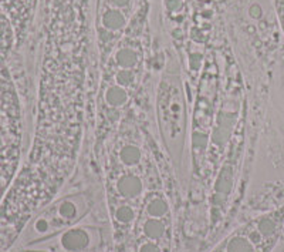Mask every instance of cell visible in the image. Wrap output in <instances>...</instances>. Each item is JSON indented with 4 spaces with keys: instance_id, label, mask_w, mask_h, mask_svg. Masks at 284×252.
I'll return each instance as SVG.
<instances>
[{
    "instance_id": "obj_1",
    "label": "cell",
    "mask_w": 284,
    "mask_h": 252,
    "mask_svg": "<svg viewBox=\"0 0 284 252\" xmlns=\"http://www.w3.org/2000/svg\"><path fill=\"white\" fill-rule=\"evenodd\" d=\"M91 210L87 194L66 195L37 215L21 236L23 248L77 225Z\"/></svg>"
},
{
    "instance_id": "obj_2",
    "label": "cell",
    "mask_w": 284,
    "mask_h": 252,
    "mask_svg": "<svg viewBox=\"0 0 284 252\" xmlns=\"http://www.w3.org/2000/svg\"><path fill=\"white\" fill-rule=\"evenodd\" d=\"M102 242V233L97 227L74 225L46 239L34 242L26 250L43 252H94Z\"/></svg>"
},
{
    "instance_id": "obj_3",
    "label": "cell",
    "mask_w": 284,
    "mask_h": 252,
    "mask_svg": "<svg viewBox=\"0 0 284 252\" xmlns=\"http://www.w3.org/2000/svg\"><path fill=\"white\" fill-rule=\"evenodd\" d=\"M145 181L136 171H118L108 184V205L133 204L141 208V202L147 195Z\"/></svg>"
},
{
    "instance_id": "obj_4",
    "label": "cell",
    "mask_w": 284,
    "mask_h": 252,
    "mask_svg": "<svg viewBox=\"0 0 284 252\" xmlns=\"http://www.w3.org/2000/svg\"><path fill=\"white\" fill-rule=\"evenodd\" d=\"M135 228H139L141 241H155L161 244H170L172 228H170V219L162 218H144L139 216Z\"/></svg>"
},
{
    "instance_id": "obj_5",
    "label": "cell",
    "mask_w": 284,
    "mask_h": 252,
    "mask_svg": "<svg viewBox=\"0 0 284 252\" xmlns=\"http://www.w3.org/2000/svg\"><path fill=\"white\" fill-rule=\"evenodd\" d=\"M131 91L118 86L117 83H108L105 90L101 94V106L104 107V113L100 116H119V111L128 106L131 101Z\"/></svg>"
},
{
    "instance_id": "obj_6",
    "label": "cell",
    "mask_w": 284,
    "mask_h": 252,
    "mask_svg": "<svg viewBox=\"0 0 284 252\" xmlns=\"http://www.w3.org/2000/svg\"><path fill=\"white\" fill-rule=\"evenodd\" d=\"M139 216L170 219V204L168 198L159 191H148L141 202Z\"/></svg>"
},
{
    "instance_id": "obj_7",
    "label": "cell",
    "mask_w": 284,
    "mask_h": 252,
    "mask_svg": "<svg viewBox=\"0 0 284 252\" xmlns=\"http://www.w3.org/2000/svg\"><path fill=\"white\" fill-rule=\"evenodd\" d=\"M113 67L108 72L117 70H134L138 72L141 63V52L135 44H124L115 49L113 53Z\"/></svg>"
},
{
    "instance_id": "obj_8",
    "label": "cell",
    "mask_w": 284,
    "mask_h": 252,
    "mask_svg": "<svg viewBox=\"0 0 284 252\" xmlns=\"http://www.w3.org/2000/svg\"><path fill=\"white\" fill-rule=\"evenodd\" d=\"M142 148L136 143H125L117 153V164L124 170H134L142 161Z\"/></svg>"
},
{
    "instance_id": "obj_9",
    "label": "cell",
    "mask_w": 284,
    "mask_h": 252,
    "mask_svg": "<svg viewBox=\"0 0 284 252\" xmlns=\"http://www.w3.org/2000/svg\"><path fill=\"white\" fill-rule=\"evenodd\" d=\"M128 23V16L125 12L108 7L104 13L100 15V27L107 33H121Z\"/></svg>"
},
{
    "instance_id": "obj_10",
    "label": "cell",
    "mask_w": 284,
    "mask_h": 252,
    "mask_svg": "<svg viewBox=\"0 0 284 252\" xmlns=\"http://www.w3.org/2000/svg\"><path fill=\"white\" fill-rule=\"evenodd\" d=\"M107 3H108V7H114V9L125 12V10L130 9L133 0H108Z\"/></svg>"
},
{
    "instance_id": "obj_11",
    "label": "cell",
    "mask_w": 284,
    "mask_h": 252,
    "mask_svg": "<svg viewBox=\"0 0 284 252\" xmlns=\"http://www.w3.org/2000/svg\"><path fill=\"white\" fill-rule=\"evenodd\" d=\"M274 7H276L277 18L280 21V27L284 33V0H274Z\"/></svg>"
},
{
    "instance_id": "obj_12",
    "label": "cell",
    "mask_w": 284,
    "mask_h": 252,
    "mask_svg": "<svg viewBox=\"0 0 284 252\" xmlns=\"http://www.w3.org/2000/svg\"><path fill=\"white\" fill-rule=\"evenodd\" d=\"M17 252H43V251H36V250H26V248H23V251H17Z\"/></svg>"
}]
</instances>
